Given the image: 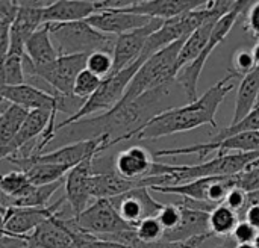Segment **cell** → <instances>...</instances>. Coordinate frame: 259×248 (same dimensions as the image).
Instances as JSON below:
<instances>
[{
    "label": "cell",
    "mask_w": 259,
    "mask_h": 248,
    "mask_svg": "<svg viewBox=\"0 0 259 248\" xmlns=\"http://www.w3.org/2000/svg\"><path fill=\"white\" fill-rule=\"evenodd\" d=\"M238 76L229 71L223 79H220L215 85H212L202 97L197 100L187 103L185 106L171 108L155 118H152L143 129H140L132 139L138 141H152L159 139L162 136L188 132L197 129L200 126L209 124L211 127L217 129V111L220 105L225 102L229 92L234 91L235 83L234 80Z\"/></svg>",
    "instance_id": "obj_1"
},
{
    "label": "cell",
    "mask_w": 259,
    "mask_h": 248,
    "mask_svg": "<svg viewBox=\"0 0 259 248\" xmlns=\"http://www.w3.org/2000/svg\"><path fill=\"white\" fill-rule=\"evenodd\" d=\"M256 159H259V152L250 153H229L217 155L214 159L197 164V165H175L155 161L150 176L168 174L171 185H184L199 179L208 177H229L247 170Z\"/></svg>",
    "instance_id": "obj_2"
},
{
    "label": "cell",
    "mask_w": 259,
    "mask_h": 248,
    "mask_svg": "<svg viewBox=\"0 0 259 248\" xmlns=\"http://www.w3.org/2000/svg\"><path fill=\"white\" fill-rule=\"evenodd\" d=\"M185 41L187 38L162 48L161 52L155 53L147 61H144V64L140 67L132 82L129 83L127 91L118 105H127L149 91H153L159 86L175 82L178 73L176 71L178 59Z\"/></svg>",
    "instance_id": "obj_3"
},
{
    "label": "cell",
    "mask_w": 259,
    "mask_h": 248,
    "mask_svg": "<svg viewBox=\"0 0 259 248\" xmlns=\"http://www.w3.org/2000/svg\"><path fill=\"white\" fill-rule=\"evenodd\" d=\"M50 26L52 39L59 56L91 55L94 52L114 53L117 36L106 35L94 29L90 23H47Z\"/></svg>",
    "instance_id": "obj_4"
},
{
    "label": "cell",
    "mask_w": 259,
    "mask_h": 248,
    "mask_svg": "<svg viewBox=\"0 0 259 248\" xmlns=\"http://www.w3.org/2000/svg\"><path fill=\"white\" fill-rule=\"evenodd\" d=\"M144 58H140L135 64H132L131 67L111 74L109 77L103 79L102 85L99 86V89L85 102L83 108L70 118H65L64 121L56 124V132L61 129H65L80 120H83L85 117H90L93 114H106L109 111H112L114 108L118 106V103L121 102V98L124 97L129 83L132 82L134 76L137 74V71L140 70V67L144 64Z\"/></svg>",
    "instance_id": "obj_5"
},
{
    "label": "cell",
    "mask_w": 259,
    "mask_h": 248,
    "mask_svg": "<svg viewBox=\"0 0 259 248\" xmlns=\"http://www.w3.org/2000/svg\"><path fill=\"white\" fill-rule=\"evenodd\" d=\"M252 5V2H237V6L229 12L226 14L222 20H219V23L215 24L214 30H212V35L209 38V42L206 44V47L203 48V52L193 61L190 62L188 65H185L184 68L179 70V73L176 74V82L184 88V92L188 98V103L197 100V85H199V79H200V74L203 71V67L206 64V61L209 59L211 53L225 41V38L229 35V32L232 30V27L235 26L238 17L241 15V12L249 8Z\"/></svg>",
    "instance_id": "obj_6"
},
{
    "label": "cell",
    "mask_w": 259,
    "mask_h": 248,
    "mask_svg": "<svg viewBox=\"0 0 259 248\" xmlns=\"http://www.w3.org/2000/svg\"><path fill=\"white\" fill-rule=\"evenodd\" d=\"M90 55H70V56H59L55 62L32 68L26 67V74L36 76L38 79L44 80L47 85L53 88L55 92L64 94V95H73V88L77 76L80 71L87 68V61Z\"/></svg>",
    "instance_id": "obj_7"
},
{
    "label": "cell",
    "mask_w": 259,
    "mask_h": 248,
    "mask_svg": "<svg viewBox=\"0 0 259 248\" xmlns=\"http://www.w3.org/2000/svg\"><path fill=\"white\" fill-rule=\"evenodd\" d=\"M74 220L80 230L96 238L135 230L120 217L109 199L96 200L80 215L74 217Z\"/></svg>",
    "instance_id": "obj_8"
},
{
    "label": "cell",
    "mask_w": 259,
    "mask_h": 248,
    "mask_svg": "<svg viewBox=\"0 0 259 248\" xmlns=\"http://www.w3.org/2000/svg\"><path fill=\"white\" fill-rule=\"evenodd\" d=\"M212 152H219V155H229L231 152L235 153H250L259 152V132L240 133L222 141H208L202 144H194L188 147H178V148H164L155 153V158H173V156H188L197 155L202 161Z\"/></svg>",
    "instance_id": "obj_9"
},
{
    "label": "cell",
    "mask_w": 259,
    "mask_h": 248,
    "mask_svg": "<svg viewBox=\"0 0 259 248\" xmlns=\"http://www.w3.org/2000/svg\"><path fill=\"white\" fill-rule=\"evenodd\" d=\"M67 203V199L52 203L47 208H9L3 211L2 221V235L12 236H29L33 230H36L41 224H44L49 218L59 214Z\"/></svg>",
    "instance_id": "obj_10"
},
{
    "label": "cell",
    "mask_w": 259,
    "mask_h": 248,
    "mask_svg": "<svg viewBox=\"0 0 259 248\" xmlns=\"http://www.w3.org/2000/svg\"><path fill=\"white\" fill-rule=\"evenodd\" d=\"M109 200L118 211L120 217L135 230L144 220L158 217L165 206L162 203H158L150 195L149 188H137Z\"/></svg>",
    "instance_id": "obj_11"
},
{
    "label": "cell",
    "mask_w": 259,
    "mask_h": 248,
    "mask_svg": "<svg viewBox=\"0 0 259 248\" xmlns=\"http://www.w3.org/2000/svg\"><path fill=\"white\" fill-rule=\"evenodd\" d=\"M100 153H93L87 156L79 165L68 171L65 177V199L70 205L71 215H80L87 208L91 199V179L96 174L94 162Z\"/></svg>",
    "instance_id": "obj_12"
},
{
    "label": "cell",
    "mask_w": 259,
    "mask_h": 248,
    "mask_svg": "<svg viewBox=\"0 0 259 248\" xmlns=\"http://www.w3.org/2000/svg\"><path fill=\"white\" fill-rule=\"evenodd\" d=\"M164 21L165 20L152 18V21L147 26L117 36V42H115L114 53H112V56H114V68H112L111 74H115V73L131 67L132 64H135L141 58V55L144 52V47L147 44V39L156 30L161 29Z\"/></svg>",
    "instance_id": "obj_13"
},
{
    "label": "cell",
    "mask_w": 259,
    "mask_h": 248,
    "mask_svg": "<svg viewBox=\"0 0 259 248\" xmlns=\"http://www.w3.org/2000/svg\"><path fill=\"white\" fill-rule=\"evenodd\" d=\"M20 9L11 29V48L9 53L24 56V47L27 39L44 24L42 9L50 6L53 2H33V0H17ZM8 53V55H9Z\"/></svg>",
    "instance_id": "obj_14"
},
{
    "label": "cell",
    "mask_w": 259,
    "mask_h": 248,
    "mask_svg": "<svg viewBox=\"0 0 259 248\" xmlns=\"http://www.w3.org/2000/svg\"><path fill=\"white\" fill-rule=\"evenodd\" d=\"M53 114L55 112L42 111V109H39V111H30L29 115H27V118H26V121H24V124L21 126L20 132L14 136V139L11 142H8L5 147H0L2 159L5 161L6 158L17 155L24 147H27L26 148V153L29 155L30 153V148L33 147V144L47 130Z\"/></svg>",
    "instance_id": "obj_15"
},
{
    "label": "cell",
    "mask_w": 259,
    "mask_h": 248,
    "mask_svg": "<svg viewBox=\"0 0 259 248\" xmlns=\"http://www.w3.org/2000/svg\"><path fill=\"white\" fill-rule=\"evenodd\" d=\"M85 21L90 23L99 32H103L106 35L120 36V35H124V33L132 32L135 29H141V27L147 26L152 21V18L120 9V11L96 12L94 15H91Z\"/></svg>",
    "instance_id": "obj_16"
},
{
    "label": "cell",
    "mask_w": 259,
    "mask_h": 248,
    "mask_svg": "<svg viewBox=\"0 0 259 248\" xmlns=\"http://www.w3.org/2000/svg\"><path fill=\"white\" fill-rule=\"evenodd\" d=\"M2 98L18 105L27 111L58 112V97L36 86L23 83L18 86H2Z\"/></svg>",
    "instance_id": "obj_17"
},
{
    "label": "cell",
    "mask_w": 259,
    "mask_h": 248,
    "mask_svg": "<svg viewBox=\"0 0 259 248\" xmlns=\"http://www.w3.org/2000/svg\"><path fill=\"white\" fill-rule=\"evenodd\" d=\"M206 3H208L206 0H149V2L135 0L132 6L123 11L146 15L150 18L170 20L182 14H187L190 11H194L197 8H202Z\"/></svg>",
    "instance_id": "obj_18"
},
{
    "label": "cell",
    "mask_w": 259,
    "mask_h": 248,
    "mask_svg": "<svg viewBox=\"0 0 259 248\" xmlns=\"http://www.w3.org/2000/svg\"><path fill=\"white\" fill-rule=\"evenodd\" d=\"M155 159L152 155L140 147L134 145L126 150H121L114 159V170L127 180H143L150 177Z\"/></svg>",
    "instance_id": "obj_19"
},
{
    "label": "cell",
    "mask_w": 259,
    "mask_h": 248,
    "mask_svg": "<svg viewBox=\"0 0 259 248\" xmlns=\"http://www.w3.org/2000/svg\"><path fill=\"white\" fill-rule=\"evenodd\" d=\"M59 58V53L52 39L50 26L42 24L26 42L24 47V65L32 68L46 67L55 62Z\"/></svg>",
    "instance_id": "obj_20"
},
{
    "label": "cell",
    "mask_w": 259,
    "mask_h": 248,
    "mask_svg": "<svg viewBox=\"0 0 259 248\" xmlns=\"http://www.w3.org/2000/svg\"><path fill=\"white\" fill-rule=\"evenodd\" d=\"M137 188H147L146 179L127 180L121 177L115 170L97 171L91 179V199H114Z\"/></svg>",
    "instance_id": "obj_21"
},
{
    "label": "cell",
    "mask_w": 259,
    "mask_h": 248,
    "mask_svg": "<svg viewBox=\"0 0 259 248\" xmlns=\"http://www.w3.org/2000/svg\"><path fill=\"white\" fill-rule=\"evenodd\" d=\"M178 205V203H176ZM182 209V221L173 232L164 235L165 242H185L199 236H214L209 229V212L194 211L178 205Z\"/></svg>",
    "instance_id": "obj_22"
},
{
    "label": "cell",
    "mask_w": 259,
    "mask_h": 248,
    "mask_svg": "<svg viewBox=\"0 0 259 248\" xmlns=\"http://www.w3.org/2000/svg\"><path fill=\"white\" fill-rule=\"evenodd\" d=\"M96 14V3L90 0H62L53 2L42 9V20L46 23H73L83 21Z\"/></svg>",
    "instance_id": "obj_23"
},
{
    "label": "cell",
    "mask_w": 259,
    "mask_h": 248,
    "mask_svg": "<svg viewBox=\"0 0 259 248\" xmlns=\"http://www.w3.org/2000/svg\"><path fill=\"white\" fill-rule=\"evenodd\" d=\"M259 98V68L253 70L250 74L241 79L237 98H235V114L231 124H237L243 121L247 115H250L258 106Z\"/></svg>",
    "instance_id": "obj_24"
},
{
    "label": "cell",
    "mask_w": 259,
    "mask_h": 248,
    "mask_svg": "<svg viewBox=\"0 0 259 248\" xmlns=\"http://www.w3.org/2000/svg\"><path fill=\"white\" fill-rule=\"evenodd\" d=\"M223 17H214L209 18L208 21H205L197 30H194L185 41L179 59H178V65H176V71L179 73L181 68H184L185 65H188L190 62H193L206 47V44L209 42V38L212 35V30L215 27V24L219 23V20H222ZM176 73V74H178Z\"/></svg>",
    "instance_id": "obj_25"
},
{
    "label": "cell",
    "mask_w": 259,
    "mask_h": 248,
    "mask_svg": "<svg viewBox=\"0 0 259 248\" xmlns=\"http://www.w3.org/2000/svg\"><path fill=\"white\" fill-rule=\"evenodd\" d=\"M30 111L2 98L0 114V147H5L20 132Z\"/></svg>",
    "instance_id": "obj_26"
},
{
    "label": "cell",
    "mask_w": 259,
    "mask_h": 248,
    "mask_svg": "<svg viewBox=\"0 0 259 248\" xmlns=\"http://www.w3.org/2000/svg\"><path fill=\"white\" fill-rule=\"evenodd\" d=\"M65 185V179L64 180H59L56 183H50V185H42V186H35L23 197V199H18L15 202H11V203H6V205H2V212L9 209V208H47L50 206V200L52 197L56 194V191Z\"/></svg>",
    "instance_id": "obj_27"
},
{
    "label": "cell",
    "mask_w": 259,
    "mask_h": 248,
    "mask_svg": "<svg viewBox=\"0 0 259 248\" xmlns=\"http://www.w3.org/2000/svg\"><path fill=\"white\" fill-rule=\"evenodd\" d=\"M32 188H33V183L29 180L24 171H11V173L3 174L0 180L2 205L23 199Z\"/></svg>",
    "instance_id": "obj_28"
},
{
    "label": "cell",
    "mask_w": 259,
    "mask_h": 248,
    "mask_svg": "<svg viewBox=\"0 0 259 248\" xmlns=\"http://www.w3.org/2000/svg\"><path fill=\"white\" fill-rule=\"evenodd\" d=\"M240 215L225 205H219L209 214V229L214 236L229 238L234 235L237 226L240 224Z\"/></svg>",
    "instance_id": "obj_29"
},
{
    "label": "cell",
    "mask_w": 259,
    "mask_h": 248,
    "mask_svg": "<svg viewBox=\"0 0 259 248\" xmlns=\"http://www.w3.org/2000/svg\"><path fill=\"white\" fill-rule=\"evenodd\" d=\"M18 3L17 0L0 2V52L2 58H5L9 53L11 48V29L18 14Z\"/></svg>",
    "instance_id": "obj_30"
},
{
    "label": "cell",
    "mask_w": 259,
    "mask_h": 248,
    "mask_svg": "<svg viewBox=\"0 0 259 248\" xmlns=\"http://www.w3.org/2000/svg\"><path fill=\"white\" fill-rule=\"evenodd\" d=\"M26 80L24 56L9 53L2 58V86H18Z\"/></svg>",
    "instance_id": "obj_31"
},
{
    "label": "cell",
    "mask_w": 259,
    "mask_h": 248,
    "mask_svg": "<svg viewBox=\"0 0 259 248\" xmlns=\"http://www.w3.org/2000/svg\"><path fill=\"white\" fill-rule=\"evenodd\" d=\"M103 79H100L99 76H96L94 73H91L90 70H83L80 71V74L77 76L76 82H74V88H73V95L88 100L102 85Z\"/></svg>",
    "instance_id": "obj_32"
},
{
    "label": "cell",
    "mask_w": 259,
    "mask_h": 248,
    "mask_svg": "<svg viewBox=\"0 0 259 248\" xmlns=\"http://www.w3.org/2000/svg\"><path fill=\"white\" fill-rule=\"evenodd\" d=\"M114 68V56L108 52H94L88 56L87 70L99 76L100 79H106L111 76Z\"/></svg>",
    "instance_id": "obj_33"
},
{
    "label": "cell",
    "mask_w": 259,
    "mask_h": 248,
    "mask_svg": "<svg viewBox=\"0 0 259 248\" xmlns=\"http://www.w3.org/2000/svg\"><path fill=\"white\" fill-rule=\"evenodd\" d=\"M137 233L140 236V239L146 244H156L161 242L164 239L165 235V229L162 227L161 221L158 220V217L153 218H147L144 220L138 227H137Z\"/></svg>",
    "instance_id": "obj_34"
},
{
    "label": "cell",
    "mask_w": 259,
    "mask_h": 248,
    "mask_svg": "<svg viewBox=\"0 0 259 248\" xmlns=\"http://www.w3.org/2000/svg\"><path fill=\"white\" fill-rule=\"evenodd\" d=\"M256 62L252 53V48H240L234 53L232 56V73L241 77H246L247 74H250L253 70H256Z\"/></svg>",
    "instance_id": "obj_35"
},
{
    "label": "cell",
    "mask_w": 259,
    "mask_h": 248,
    "mask_svg": "<svg viewBox=\"0 0 259 248\" xmlns=\"http://www.w3.org/2000/svg\"><path fill=\"white\" fill-rule=\"evenodd\" d=\"M158 220L165 229V233L173 232L179 227L182 221V209L178 205H165L161 214L158 215Z\"/></svg>",
    "instance_id": "obj_36"
},
{
    "label": "cell",
    "mask_w": 259,
    "mask_h": 248,
    "mask_svg": "<svg viewBox=\"0 0 259 248\" xmlns=\"http://www.w3.org/2000/svg\"><path fill=\"white\" fill-rule=\"evenodd\" d=\"M223 205L228 206L229 209H232L234 212H237L240 215V220L243 221L244 214H246V208H247V192L243 191V189L234 188L229 192V195H228V199L225 200Z\"/></svg>",
    "instance_id": "obj_37"
},
{
    "label": "cell",
    "mask_w": 259,
    "mask_h": 248,
    "mask_svg": "<svg viewBox=\"0 0 259 248\" xmlns=\"http://www.w3.org/2000/svg\"><path fill=\"white\" fill-rule=\"evenodd\" d=\"M258 233L259 232L252 224H249L247 221H240L232 238H234L235 244H255Z\"/></svg>",
    "instance_id": "obj_38"
},
{
    "label": "cell",
    "mask_w": 259,
    "mask_h": 248,
    "mask_svg": "<svg viewBox=\"0 0 259 248\" xmlns=\"http://www.w3.org/2000/svg\"><path fill=\"white\" fill-rule=\"evenodd\" d=\"M244 27L247 32H250L255 38L259 39V0L252 2V5L249 6V11L246 14Z\"/></svg>",
    "instance_id": "obj_39"
},
{
    "label": "cell",
    "mask_w": 259,
    "mask_h": 248,
    "mask_svg": "<svg viewBox=\"0 0 259 248\" xmlns=\"http://www.w3.org/2000/svg\"><path fill=\"white\" fill-rule=\"evenodd\" d=\"M80 248H131L126 247V245H121V244H117V242H109V241H103V239H99L93 235H90V238L82 244Z\"/></svg>",
    "instance_id": "obj_40"
},
{
    "label": "cell",
    "mask_w": 259,
    "mask_h": 248,
    "mask_svg": "<svg viewBox=\"0 0 259 248\" xmlns=\"http://www.w3.org/2000/svg\"><path fill=\"white\" fill-rule=\"evenodd\" d=\"M243 221H247L249 224H252L259 232V203L249 206V209L244 214Z\"/></svg>",
    "instance_id": "obj_41"
},
{
    "label": "cell",
    "mask_w": 259,
    "mask_h": 248,
    "mask_svg": "<svg viewBox=\"0 0 259 248\" xmlns=\"http://www.w3.org/2000/svg\"><path fill=\"white\" fill-rule=\"evenodd\" d=\"M252 53H253V58H255V62H256V67L259 68V41L253 45L252 48Z\"/></svg>",
    "instance_id": "obj_42"
},
{
    "label": "cell",
    "mask_w": 259,
    "mask_h": 248,
    "mask_svg": "<svg viewBox=\"0 0 259 248\" xmlns=\"http://www.w3.org/2000/svg\"><path fill=\"white\" fill-rule=\"evenodd\" d=\"M219 248H229L228 245H223V247H219ZM232 248H256L255 244H237L235 247Z\"/></svg>",
    "instance_id": "obj_43"
},
{
    "label": "cell",
    "mask_w": 259,
    "mask_h": 248,
    "mask_svg": "<svg viewBox=\"0 0 259 248\" xmlns=\"http://www.w3.org/2000/svg\"><path fill=\"white\" fill-rule=\"evenodd\" d=\"M250 167H255V168H259V159H256V161H255V162H253V164H252Z\"/></svg>",
    "instance_id": "obj_44"
},
{
    "label": "cell",
    "mask_w": 259,
    "mask_h": 248,
    "mask_svg": "<svg viewBox=\"0 0 259 248\" xmlns=\"http://www.w3.org/2000/svg\"><path fill=\"white\" fill-rule=\"evenodd\" d=\"M258 106H259V98H258Z\"/></svg>",
    "instance_id": "obj_45"
}]
</instances>
